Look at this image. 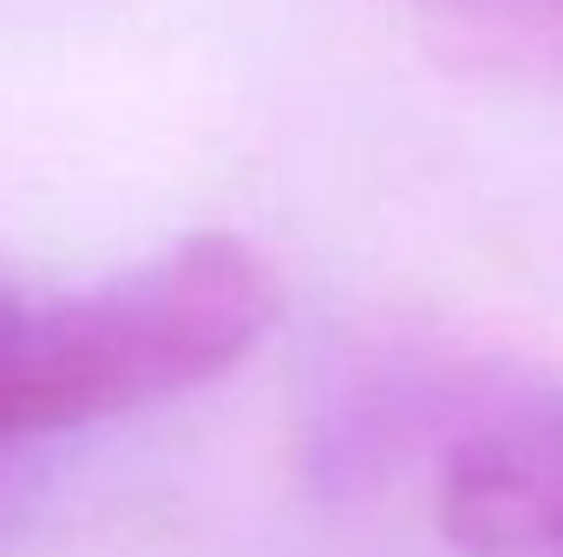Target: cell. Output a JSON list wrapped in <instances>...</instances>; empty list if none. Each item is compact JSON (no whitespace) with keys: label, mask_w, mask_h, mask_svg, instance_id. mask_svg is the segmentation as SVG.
<instances>
[{"label":"cell","mask_w":563,"mask_h":557,"mask_svg":"<svg viewBox=\"0 0 563 557\" xmlns=\"http://www.w3.org/2000/svg\"><path fill=\"white\" fill-rule=\"evenodd\" d=\"M413 7L459 33L563 59V0H413Z\"/></svg>","instance_id":"cell-3"},{"label":"cell","mask_w":563,"mask_h":557,"mask_svg":"<svg viewBox=\"0 0 563 557\" xmlns=\"http://www.w3.org/2000/svg\"><path fill=\"white\" fill-rule=\"evenodd\" d=\"M282 315V282L243 237L177 250L59 295H0V446L157 407L230 374Z\"/></svg>","instance_id":"cell-1"},{"label":"cell","mask_w":563,"mask_h":557,"mask_svg":"<svg viewBox=\"0 0 563 557\" xmlns=\"http://www.w3.org/2000/svg\"><path fill=\"white\" fill-rule=\"evenodd\" d=\"M426 505L452 557H563V387L478 394L432 452Z\"/></svg>","instance_id":"cell-2"}]
</instances>
